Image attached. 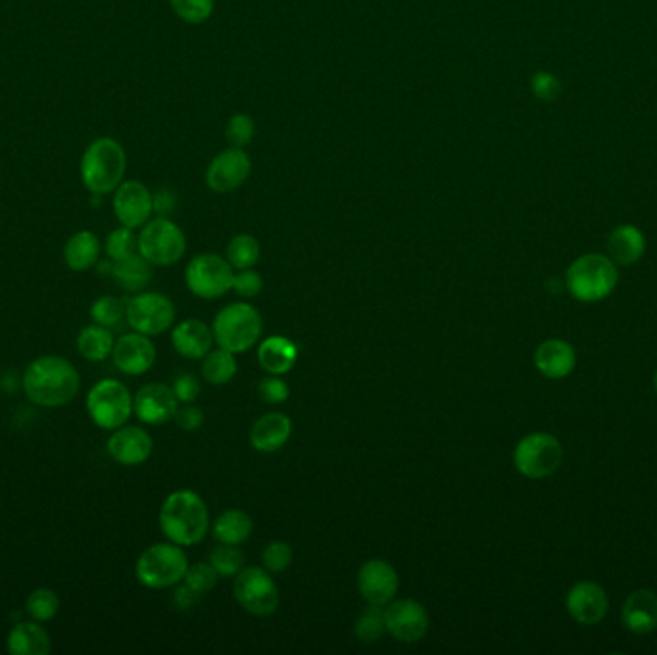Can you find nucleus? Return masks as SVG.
<instances>
[{
  "label": "nucleus",
  "mask_w": 657,
  "mask_h": 655,
  "mask_svg": "<svg viewBox=\"0 0 657 655\" xmlns=\"http://www.w3.org/2000/svg\"><path fill=\"white\" fill-rule=\"evenodd\" d=\"M25 398L45 410L72 404L81 389V377L75 364L64 356H39L24 369L20 379Z\"/></svg>",
  "instance_id": "1"
},
{
  "label": "nucleus",
  "mask_w": 657,
  "mask_h": 655,
  "mask_svg": "<svg viewBox=\"0 0 657 655\" xmlns=\"http://www.w3.org/2000/svg\"><path fill=\"white\" fill-rule=\"evenodd\" d=\"M158 525L162 534L177 546L191 548L200 544L210 531V511L200 494L181 488L164 500Z\"/></svg>",
  "instance_id": "2"
},
{
  "label": "nucleus",
  "mask_w": 657,
  "mask_h": 655,
  "mask_svg": "<svg viewBox=\"0 0 657 655\" xmlns=\"http://www.w3.org/2000/svg\"><path fill=\"white\" fill-rule=\"evenodd\" d=\"M127 156L123 146L110 137H102L87 146L81 158V179L89 193L102 196L114 193L123 183Z\"/></svg>",
  "instance_id": "3"
},
{
  "label": "nucleus",
  "mask_w": 657,
  "mask_h": 655,
  "mask_svg": "<svg viewBox=\"0 0 657 655\" xmlns=\"http://www.w3.org/2000/svg\"><path fill=\"white\" fill-rule=\"evenodd\" d=\"M189 569V558L183 546L173 542H158L148 546L135 561L137 583L150 590H166L183 583Z\"/></svg>",
  "instance_id": "4"
},
{
  "label": "nucleus",
  "mask_w": 657,
  "mask_h": 655,
  "mask_svg": "<svg viewBox=\"0 0 657 655\" xmlns=\"http://www.w3.org/2000/svg\"><path fill=\"white\" fill-rule=\"evenodd\" d=\"M214 340L219 348L233 352L235 356L248 352L264 331V319L248 302H233L221 308L212 323Z\"/></svg>",
  "instance_id": "5"
},
{
  "label": "nucleus",
  "mask_w": 657,
  "mask_h": 655,
  "mask_svg": "<svg viewBox=\"0 0 657 655\" xmlns=\"http://www.w3.org/2000/svg\"><path fill=\"white\" fill-rule=\"evenodd\" d=\"M89 419L102 431H116L133 415V394L118 379H100L85 396Z\"/></svg>",
  "instance_id": "6"
},
{
  "label": "nucleus",
  "mask_w": 657,
  "mask_h": 655,
  "mask_svg": "<svg viewBox=\"0 0 657 655\" xmlns=\"http://www.w3.org/2000/svg\"><path fill=\"white\" fill-rule=\"evenodd\" d=\"M617 285V267L602 254H584L567 269V289L581 302H600Z\"/></svg>",
  "instance_id": "7"
},
{
  "label": "nucleus",
  "mask_w": 657,
  "mask_h": 655,
  "mask_svg": "<svg viewBox=\"0 0 657 655\" xmlns=\"http://www.w3.org/2000/svg\"><path fill=\"white\" fill-rule=\"evenodd\" d=\"M139 254L156 267L177 264L187 252V237L183 229L170 218H152L137 235Z\"/></svg>",
  "instance_id": "8"
},
{
  "label": "nucleus",
  "mask_w": 657,
  "mask_h": 655,
  "mask_svg": "<svg viewBox=\"0 0 657 655\" xmlns=\"http://www.w3.org/2000/svg\"><path fill=\"white\" fill-rule=\"evenodd\" d=\"M127 325L146 337L168 333L175 321V306L162 292L143 291L125 300Z\"/></svg>",
  "instance_id": "9"
},
{
  "label": "nucleus",
  "mask_w": 657,
  "mask_h": 655,
  "mask_svg": "<svg viewBox=\"0 0 657 655\" xmlns=\"http://www.w3.org/2000/svg\"><path fill=\"white\" fill-rule=\"evenodd\" d=\"M563 446L548 433H531L521 438L513 450V465L527 479H546L560 469Z\"/></svg>",
  "instance_id": "10"
},
{
  "label": "nucleus",
  "mask_w": 657,
  "mask_h": 655,
  "mask_svg": "<svg viewBox=\"0 0 657 655\" xmlns=\"http://www.w3.org/2000/svg\"><path fill=\"white\" fill-rule=\"evenodd\" d=\"M235 269L214 252L198 254L185 269L187 289L202 300H218L233 289Z\"/></svg>",
  "instance_id": "11"
},
{
  "label": "nucleus",
  "mask_w": 657,
  "mask_h": 655,
  "mask_svg": "<svg viewBox=\"0 0 657 655\" xmlns=\"http://www.w3.org/2000/svg\"><path fill=\"white\" fill-rule=\"evenodd\" d=\"M233 596L237 604L254 617H269L281 604L279 586L264 567H244L235 577Z\"/></svg>",
  "instance_id": "12"
},
{
  "label": "nucleus",
  "mask_w": 657,
  "mask_h": 655,
  "mask_svg": "<svg viewBox=\"0 0 657 655\" xmlns=\"http://www.w3.org/2000/svg\"><path fill=\"white\" fill-rule=\"evenodd\" d=\"M429 613L417 600L402 598L385 606V627L390 636L400 644H417L429 632Z\"/></svg>",
  "instance_id": "13"
},
{
  "label": "nucleus",
  "mask_w": 657,
  "mask_h": 655,
  "mask_svg": "<svg viewBox=\"0 0 657 655\" xmlns=\"http://www.w3.org/2000/svg\"><path fill=\"white\" fill-rule=\"evenodd\" d=\"M252 173V160L244 148L229 146L219 152L206 170V185L219 195L237 191Z\"/></svg>",
  "instance_id": "14"
},
{
  "label": "nucleus",
  "mask_w": 657,
  "mask_h": 655,
  "mask_svg": "<svg viewBox=\"0 0 657 655\" xmlns=\"http://www.w3.org/2000/svg\"><path fill=\"white\" fill-rule=\"evenodd\" d=\"M398 588V573L385 559H369L358 571V590L369 606H389L396 598Z\"/></svg>",
  "instance_id": "15"
},
{
  "label": "nucleus",
  "mask_w": 657,
  "mask_h": 655,
  "mask_svg": "<svg viewBox=\"0 0 657 655\" xmlns=\"http://www.w3.org/2000/svg\"><path fill=\"white\" fill-rule=\"evenodd\" d=\"M179 410V400L171 385L148 383L133 394V415L150 427L166 425Z\"/></svg>",
  "instance_id": "16"
},
{
  "label": "nucleus",
  "mask_w": 657,
  "mask_h": 655,
  "mask_svg": "<svg viewBox=\"0 0 657 655\" xmlns=\"http://www.w3.org/2000/svg\"><path fill=\"white\" fill-rule=\"evenodd\" d=\"M112 362L116 369L127 377L145 375L156 364V346L152 337H146L137 331L125 333L120 339H116Z\"/></svg>",
  "instance_id": "17"
},
{
  "label": "nucleus",
  "mask_w": 657,
  "mask_h": 655,
  "mask_svg": "<svg viewBox=\"0 0 657 655\" xmlns=\"http://www.w3.org/2000/svg\"><path fill=\"white\" fill-rule=\"evenodd\" d=\"M112 206L120 225L129 229H141L154 214L152 193L141 181H123L114 191Z\"/></svg>",
  "instance_id": "18"
},
{
  "label": "nucleus",
  "mask_w": 657,
  "mask_h": 655,
  "mask_svg": "<svg viewBox=\"0 0 657 655\" xmlns=\"http://www.w3.org/2000/svg\"><path fill=\"white\" fill-rule=\"evenodd\" d=\"M154 442L145 427L123 425L112 431L106 440V452L112 460L125 467L143 465L152 456Z\"/></svg>",
  "instance_id": "19"
},
{
  "label": "nucleus",
  "mask_w": 657,
  "mask_h": 655,
  "mask_svg": "<svg viewBox=\"0 0 657 655\" xmlns=\"http://www.w3.org/2000/svg\"><path fill=\"white\" fill-rule=\"evenodd\" d=\"M565 606L569 615L579 625L590 627L606 617L609 607L608 594L600 584L583 581L569 590Z\"/></svg>",
  "instance_id": "20"
},
{
  "label": "nucleus",
  "mask_w": 657,
  "mask_h": 655,
  "mask_svg": "<svg viewBox=\"0 0 657 655\" xmlns=\"http://www.w3.org/2000/svg\"><path fill=\"white\" fill-rule=\"evenodd\" d=\"M214 342L212 327L200 319H185L171 329L173 350L185 360H202Z\"/></svg>",
  "instance_id": "21"
},
{
  "label": "nucleus",
  "mask_w": 657,
  "mask_h": 655,
  "mask_svg": "<svg viewBox=\"0 0 657 655\" xmlns=\"http://www.w3.org/2000/svg\"><path fill=\"white\" fill-rule=\"evenodd\" d=\"M291 435V417L281 412H269L254 421L250 429V446L256 452L273 454L289 442Z\"/></svg>",
  "instance_id": "22"
},
{
  "label": "nucleus",
  "mask_w": 657,
  "mask_h": 655,
  "mask_svg": "<svg viewBox=\"0 0 657 655\" xmlns=\"http://www.w3.org/2000/svg\"><path fill=\"white\" fill-rule=\"evenodd\" d=\"M52 638L45 623L27 619L16 623L6 636V652L10 655H49Z\"/></svg>",
  "instance_id": "23"
},
{
  "label": "nucleus",
  "mask_w": 657,
  "mask_h": 655,
  "mask_svg": "<svg viewBox=\"0 0 657 655\" xmlns=\"http://www.w3.org/2000/svg\"><path fill=\"white\" fill-rule=\"evenodd\" d=\"M575 350L560 339L544 340L535 352L536 369L548 379H563L575 369Z\"/></svg>",
  "instance_id": "24"
},
{
  "label": "nucleus",
  "mask_w": 657,
  "mask_h": 655,
  "mask_svg": "<svg viewBox=\"0 0 657 655\" xmlns=\"http://www.w3.org/2000/svg\"><path fill=\"white\" fill-rule=\"evenodd\" d=\"M623 625L636 634H648L657 627V596L648 590H636L623 604Z\"/></svg>",
  "instance_id": "25"
},
{
  "label": "nucleus",
  "mask_w": 657,
  "mask_h": 655,
  "mask_svg": "<svg viewBox=\"0 0 657 655\" xmlns=\"http://www.w3.org/2000/svg\"><path fill=\"white\" fill-rule=\"evenodd\" d=\"M298 360V346L287 337L273 335L262 340L258 348V364L268 375H287Z\"/></svg>",
  "instance_id": "26"
},
{
  "label": "nucleus",
  "mask_w": 657,
  "mask_h": 655,
  "mask_svg": "<svg viewBox=\"0 0 657 655\" xmlns=\"http://www.w3.org/2000/svg\"><path fill=\"white\" fill-rule=\"evenodd\" d=\"M646 250V239L634 225L617 227L608 241L609 260L617 266H631L642 258Z\"/></svg>",
  "instance_id": "27"
},
{
  "label": "nucleus",
  "mask_w": 657,
  "mask_h": 655,
  "mask_svg": "<svg viewBox=\"0 0 657 655\" xmlns=\"http://www.w3.org/2000/svg\"><path fill=\"white\" fill-rule=\"evenodd\" d=\"M114 344L116 339L112 335V329L102 327L98 323L83 327L75 337V348L79 356L91 364H102L112 358Z\"/></svg>",
  "instance_id": "28"
},
{
  "label": "nucleus",
  "mask_w": 657,
  "mask_h": 655,
  "mask_svg": "<svg viewBox=\"0 0 657 655\" xmlns=\"http://www.w3.org/2000/svg\"><path fill=\"white\" fill-rule=\"evenodd\" d=\"M100 239L93 231H77L64 244V262L72 271L83 273L97 266L100 260Z\"/></svg>",
  "instance_id": "29"
},
{
  "label": "nucleus",
  "mask_w": 657,
  "mask_h": 655,
  "mask_svg": "<svg viewBox=\"0 0 657 655\" xmlns=\"http://www.w3.org/2000/svg\"><path fill=\"white\" fill-rule=\"evenodd\" d=\"M152 264L146 262L145 258L137 252L125 260L114 262V271H112V279L120 285V289L131 294L146 291V287L150 285L154 271H152Z\"/></svg>",
  "instance_id": "30"
},
{
  "label": "nucleus",
  "mask_w": 657,
  "mask_h": 655,
  "mask_svg": "<svg viewBox=\"0 0 657 655\" xmlns=\"http://www.w3.org/2000/svg\"><path fill=\"white\" fill-rule=\"evenodd\" d=\"M254 531L252 517L243 510H227L219 513L212 525V534L219 544L241 546Z\"/></svg>",
  "instance_id": "31"
},
{
  "label": "nucleus",
  "mask_w": 657,
  "mask_h": 655,
  "mask_svg": "<svg viewBox=\"0 0 657 655\" xmlns=\"http://www.w3.org/2000/svg\"><path fill=\"white\" fill-rule=\"evenodd\" d=\"M202 377L206 379V383L210 385H227L233 381V377L239 371L237 365V358L233 352L225 350V348H218V350H210L204 358H202Z\"/></svg>",
  "instance_id": "32"
},
{
  "label": "nucleus",
  "mask_w": 657,
  "mask_h": 655,
  "mask_svg": "<svg viewBox=\"0 0 657 655\" xmlns=\"http://www.w3.org/2000/svg\"><path fill=\"white\" fill-rule=\"evenodd\" d=\"M260 256H262V248L258 239L246 233L235 235L227 244V252H225L227 262L235 271L256 266L260 262Z\"/></svg>",
  "instance_id": "33"
},
{
  "label": "nucleus",
  "mask_w": 657,
  "mask_h": 655,
  "mask_svg": "<svg viewBox=\"0 0 657 655\" xmlns=\"http://www.w3.org/2000/svg\"><path fill=\"white\" fill-rule=\"evenodd\" d=\"M24 609L25 615L29 619L39 621V623H49L60 611V596L56 594V590L47 588V586L35 588L25 598Z\"/></svg>",
  "instance_id": "34"
},
{
  "label": "nucleus",
  "mask_w": 657,
  "mask_h": 655,
  "mask_svg": "<svg viewBox=\"0 0 657 655\" xmlns=\"http://www.w3.org/2000/svg\"><path fill=\"white\" fill-rule=\"evenodd\" d=\"M385 632V607L367 604L354 621V636L364 644H373L379 642Z\"/></svg>",
  "instance_id": "35"
},
{
  "label": "nucleus",
  "mask_w": 657,
  "mask_h": 655,
  "mask_svg": "<svg viewBox=\"0 0 657 655\" xmlns=\"http://www.w3.org/2000/svg\"><path fill=\"white\" fill-rule=\"evenodd\" d=\"M210 565L216 569L219 579H233L237 577L244 569L243 550L239 546L233 544H218L212 552H210Z\"/></svg>",
  "instance_id": "36"
},
{
  "label": "nucleus",
  "mask_w": 657,
  "mask_h": 655,
  "mask_svg": "<svg viewBox=\"0 0 657 655\" xmlns=\"http://www.w3.org/2000/svg\"><path fill=\"white\" fill-rule=\"evenodd\" d=\"M89 314H91L93 323L114 329L122 323V319H125V300H120L118 296H112V294L98 296L97 300L91 304Z\"/></svg>",
  "instance_id": "37"
},
{
  "label": "nucleus",
  "mask_w": 657,
  "mask_h": 655,
  "mask_svg": "<svg viewBox=\"0 0 657 655\" xmlns=\"http://www.w3.org/2000/svg\"><path fill=\"white\" fill-rule=\"evenodd\" d=\"M104 250H106V258H110L112 262H120V260H125L129 256L137 254L139 248H137L135 229H129V227H123V225H120L118 229H114L106 237Z\"/></svg>",
  "instance_id": "38"
},
{
  "label": "nucleus",
  "mask_w": 657,
  "mask_h": 655,
  "mask_svg": "<svg viewBox=\"0 0 657 655\" xmlns=\"http://www.w3.org/2000/svg\"><path fill=\"white\" fill-rule=\"evenodd\" d=\"M170 4L185 24H204L214 14V0H170Z\"/></svg>",
  "instance_id": "39"
},
{
  "label": "nucleus",
  "mask_w": 657,
  "mask_h": 655,
  "mask_svg": "<svg viewBox=\"0 0 657 655\" xmlns=\"http://www.w3.org/2000/svg\"><path fill=\"white\" fill-rule=\"evenodd\" d=\"M219 575L216 569L210 565V561H198V563H189V569L183 577V583L189 584L191 588H195L198 594H208L216 588L218 584Z\"/></svg>",
  "instance_id": "40"
},
{
  "label": "nucleus",
  "mask_w": 657,
  "mask_h": 655,
  "mask_svg": "<svg viewBox=\"0 0 657 655\" xmlns=\"http://www.w3.org/2000/svg\"><path fill=\"white\" fill-rule=\"evenodd\" d=\"M256 135V123L248 114H235L225 127V139L229 146L244 148L250 145Z\"/></svg>",
  "instance_id": "41"
},
{
  "label": "nucleus",
  "mask_w": 657,
  "mask_h": 655,
  "mask_svg": "<svg viewBox=\"0 0 657 655\" xmlns=\"http://www.w3.org/2000/svg\"><path fill=\"white\" fill-rule=\"evenodd\" d=\"M292 558H294V554H292V548L287 542L273 540L262 552V567L268 569L271 575H277V573H283L291 567Z\"/></svg>",
  "instance_id": "42"
},
{
  "label": "nucleus",
  "mask_w": 657,
  "mask_h": 655,
  "mask_svg": "<svg viewBox=\"0 0 657 655\" xmlns=\"http://www.w3.org/2000/svg\"><path fill=\"white\" fill-rule=\"evenodd\" d=\"M258 396L264 404L279 406V404H285L289 400L291 389L283 381L281 375H268L258 383Z\"/></svg>",
  "instance_id": "43"
},
{
  "label": "nucleus",
  "mask_w": 657,
  "mask_h": 655,
  "mask_svg": "<svg viewBox=\"0 0 657 655\" xmlns=\"http://www.w3.org/2000/svg\"><path fill=\"white\" fill-rule=\"evenodd\" d=\"M264 289V279L258 271H254V267L250 269H241L235 273L233 277V289L237 296H241L244 300H252L256 298Z\"/></svg>",
  "instance_id": "44"
},
{
  "label": "nucleus",
  "mask_w": 657,
  "mask_h": 655,
  "mask_svg": "<svg viewBox=\"0 0 657 655\" xmlns=\"http://www.w3.org/2000/svg\"><path fill=\"white\" fill-rule=\"evenodd\" d=\"M531 89L538 100L552 102L561 95L560 79L550 72L535 73L531 79Z\"/></svg>",
  "instance_id": "45"
},
{
  "label": "nucleus",
  "mask_w": 657,
  "mask_h": 655,
  "mask_svg": "<svg viewBox=\"0 0 657 655\" xmlns=\"http://www.w3.org/2000/svg\"><path fill=\"white\" fill-rule=\"evenodd\" d=\"M173 392L179 400V404H195L196 398L200 396V381L191 373H183L173 381Z\"/></svg>",
  "instance_id": "46"
},
{
  "label": "nucleus",
  "mask_w": 657,
  "mask_h": 655,
  "mask_svg": "<svg viewBox=\"0 0 657 655\" xmlns=\"http://www.w3.org/2000/svg\"><path fill=\"white\" fill-rule=\"evenodd\" d=\"M175 423L179 429L187 431V433H193V431H198L204 423V412L195 406V404H183L177 413H175Z\"/></svg>",
  "instance_id": "47"
},
{
  "label": "nucleus",
  "mask_w": 657,
  "mask_h": 655,
  "mask_svg": "<svg viewBox=\"0 0 657 655\" xmlns=\"http://www.w3.org/2000/svg\"><path fill=\"white\" fill-rule=\"evenodd\" d=\"M152 202H154V214L162 218H170V214H173L177 208V196L170 189H160L158 193H154Z\"/></svg>",
  "instance_id": "48"
},
{
  "label": "nucleus",
  "mask_w": 657,
  "mask_h": 655,
  "mask_svg": "<svg viewBox=\"0 0 657 655\" xmlns=\"http://www.w3.org/2000/svg\"><path fill=\"white\" fill-rule=\"evenodd\" d=\"M200 596L202 594H198L195 588H191L189 584L179 583L175 594H173V604L179 607L181 611H189V609H193L200 602Z\"/></svg>",
  "instance_id": "49"
},
{
  "label": "nucleus",
  "mask_w": 657,
  "mask_h": 655,
  "mask_svg": "<svg viewBox=\"0 0 657 655\" xmlns=\"http://www.w3.org/2000/svg\"><path fill=\"white\" fill-rule=\"evenodd\" d=\"M654 387H656V392H657V371H656V377H654Z\"/></svg>",
  "instance_id": "50"
}]
</instances>
